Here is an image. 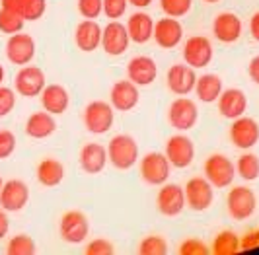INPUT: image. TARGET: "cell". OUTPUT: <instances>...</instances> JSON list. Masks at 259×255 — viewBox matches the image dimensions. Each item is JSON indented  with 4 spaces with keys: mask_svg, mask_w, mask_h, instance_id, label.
I'll use <instances>...</instances> for the list:
<instances>
[{
    "mask_svg": "<svg viewBox=\"0 0 259 255\" xmlns=\"http://www.w3.org/2000/svg\"><path fill=\"white\" fill-rule=\"evenodd\" d=\"M115 121V109L109 102L96 100L90 102L84 109V125L92 135H104L113 127Z\"/></svg>",
    "mask_w": 259,
    "mask_h": 255,
    "instance_id": "obj_3",
    "label": "cell"
},
{
    "mask_svg": "<svg viewBox=\"0 0 259 255\" xmlns=\"http://www.w3.org/2000/svg\"><path fill=\"white\" fill-rule=\"evenodd\" d=\"M47 12V0H22L20 14L26 22H37Z\"/></svg>",
    "mask_w": 259,
    "mask_h": 255,
    "instance_id": "obj_34",
    "label": "cell"
},
{
    "mask_svg": "<svg viewBox=\"0 0 259 255\" xmlns=\"http://www.w3.org/2000/svg\"><path fill=\"white\" fill-rule=\"evenodd\" d=\"M86 255H113V243L104 238L92 240L86 245Z\"/></svg>",
    "mask_w": 259,
    "mask_h": 255,
    "instance_id": "obj_42",
    "label": "cell"
},
{
    "mask_svg": "<svg viewBox=\"0 0 259 255\" xmlns=\"http://www.w3.org/2000/svg\"><path fill=\"white\" fill-rule=\"evenodd\" d=\"M168 253V242L162 236H146L139 243V255H166Z\"/></svg>",
    "mask_w": 259,
    "mask_h": 255,
    "instance_id": "obj_35",
    "label": "cell"
},
{
    "mask_svg": "<svg viewBox=\"0 0 259 255\" xmlns=\"http://www.w3.org/2000/svg\"><path fill=\"white\" fill-rule=\"evenodd\" d=\"M109 164L107 160V148L100 142H88L80 150V167L86 174H100Z\"/></svg>",
    "mask_w": 259,
    "mask_h": 255,
    "instance_id": "obj_25",
    "label": "cell"
},
{
    "mask_svg": "<svg viewBox=\"0 0 259 255\" xmlns=\"http://www.w3.org/2000/svg\"><path fill=\"white\" fill-rule=\"evenodd\" d=\"M107 160L115 169H131L139 162V144L131 135H115L107 142Z\"/></svg>",
    "mask_w": 259,
    "mask_h": 255,
    "instance_id": "obj_1",
    "label": "cell"
},
{
    "mask_svg": "<svg viewBox=\"0 0 259 255\" xmlns=\"http://www.w3.org/2000/svg\"><path fill=\"white\" fill-rule=\"evenodd\" d=\"M2 185H4V179H2V176H0V189H2Z\"/></svg>",
    "mask_w": 259,
    "mask_h": 255,
    "instance_id": "obj_51",
    "label": "cell"
},
{
    "mask_svg": "<svg viewBox=\"0 0 259 255\" xmlns=\"http://www.w3.org/2000/svg\"><path fill=\"white\" fill-rule=\"evenodd\" d=\"M29 201V187L22 179H8L0 189V208L6 212L22 210Z\"/></svg>",
    "mask_w": 259,
    "mask_h": 255,
    "instance_id": "obj_16",
    "label": "cell"
},
{
    "mask_svg": "<svg viewBox=\"0 0 259 255\" xmlns=\"http://www.w3.org/2000/svg\"><path fill=\"white\" fill-rule=\"evenodd\" d=\"M131 6H135V8H146V6H150L152 4V0H129Z\"/></svg>",
    "mask_w": 259,
    "mask_h": 255,
    "instance_id": "obj_48",
    "label": "cell"
},
{
    "mask_svg": "<svg viewBox=\"0 0 259 255\" xmlns=\"http://www.w3.org/2000/svg\"><path fill=\"white\" fill-rule=\"evenodd\" d=\"M57 131V121H55V115L47 113L45 109L43 111H35L27 117L26 121V135L31 139H49L53 133Z\"/></svg>",
    "mask_w": 259,
    "mask_h": 255,
    "instance_id": "obj_27",
    "label": "cell"
},
{
    "mask_svg": "<svg viewBox=\"0 0 259 255\" xmlns=\"http://www.w3.org/2000/svg\"><path fill=\"white\" fill-rule=\"evenodd\" d=\"M212 33L221 43H236L242 35V20L232 12H222L212 22Z\"/></svg>",
    "mask_w": 259,
    "mask_h": 255,
    "instance_id": "obj_23",
    "label": "cell"
},
{
    "mask_svg": "<svg viewBox=\"0 0 259 255\" xmlns=\"http://www.w3.org/2000/svg\"><path fill=\"white\" fill-rule=\"evenodd\" d=\"M26 26V20L22 18V14L8 8H0V31L6 35H14L18 31H22Z\"/></svg>",
    "mask_w": 259,
    "mask_h": 255,
    "instance_id": "obj_32",
    "label": "cell"
},
{
    "mask_svg": "<svg viewBox=\"0 0 259 255\" xmlns=\"http://www.w3.org/2000/svg\"><path fill=\"white\" fill-rule=\"evenodd\" d=\"M129 45H131V37L125 24H121L117 20H111L102 29V47H104V53H107L109 57L123 55V53L129 49Z\"/></svg>",
    "mask_w": 259,
    "mask_h": 255,
    "instance_id": "obj_13",
    "label": "cell"
},
{
    "mask_svg": "<svg viewBox=\"0 0 259 255\" xmlns=\"http://www.w3.org/2000/svg\"><path fill=\"white\" fill-rule=\"evenodd\" d=\"M236 176L244 179V181H253L259 178V156L253 152L242 154L236 160Z\"/></svg>",
    "mask_w": 259,
    "mask_h": 255,
    "instance_id": "obj_31",
    "label": "cell"
},
{
    "mask_svg": "<svg viewBox=\"0 0 259 255\" xmlns=\"http://www.w3.org/2000/svg\"><path fill=\"white\" fill-rule=\"evenodd\" d=\"M6 253L8 255H33L35 253V242L31 240V236L27 234H16L10 238V242L6 245Z\"/></svg>",
    "mask_w": 259,
    "mask_h": 255,
    "instance_id": "obj_33",
    "label": "cell"
},
{
    "mask_svg": "<svg viewBox=\"0 0 259 255\" xmlns=\"http://www.w3.org/2000/svg\"><path fill=\"white\" fill-rule=\"evenodd\" d=\"M205 2H208V4H214V2H221V0H205Z\"/></svg>",
    "mask_w": 259,
    "mask_h": 255,
    "instance_id": "obj_50",
    "label": "cell"
},
{
    "mask_svg": "<svg viewBox=\"0 0 259 255\" xmlns=\"http://www.w3.org/2000/svg\"><path fill=\"white\" fill-rule=\"evenodd\" d=\"M35 57V41L29 33L18 31L6 41V59L16 66H26Z\"/></svg>",
    "mask_w": 259,
    "mask_h": 255,
    "instance_id": "obj_11",
    "label": "cell"
},
{
    "mask_svg": "<svg viewBox=\"0 0 259 255\" xmlns=\"http://www.w3.org/2000/svg\"><path fill=\"white\" fill-rule=\"evenodd\" d=\"M212 43L208 37L203 35H193L183 43V61L191 68H205L212 63Z\"/></svg>",
    "mask_w": 259,
    "mask_h": 255,
    "instance_id": "obj_12",
    "label": "cell"
},
{
    "mask_svg": "<svg viewBox=\"0 0 259 255\" xmlns=\"http://www.w3.org/2000/svg\"><path fill=\"white\" fill-rule=\"evenodd\" d=\"M193 0H160V8L166 16L171 18H183L191 10Z\"/></svg>",
    "mask_w": 259,
    "mask_h": 255,
    "instance_id": "obj_36",
    "label": "cell"
},
{
    "mask_svg": "<svg viewBox=\"0 0 259 255\" xmlns=\"http://www.w3.org/2000/svg\"><path fill=\"white\" fill-rule=\"evenodd\" d=\"M230 142L240 150H249L259 142V123L253 117H238L230 127Z\"/></svg>",
    "mask_w": 259,
    "mask_h": 255,
    "instance_id": "obj_10",
    "label": "cell"
},
{
    "mask_svg": "<svg viewBox=\"0 0 259 255\" xmlns=\"http://www.w3.org/2000/svg\"><path fill=\"white\" fill-rule=\"evenodd\" d=\"M16 135L12 131H6V129H0V160H6L10 158L16 150Z\"/></svg>",
    "mask_w": 259,
    "mask_h": 255,
    "instance_id": "obj_40",
    "label": "cell"
},
{
    "mask_svg": "<svg viewBox=\"0 0 259 255\" xmlns=\"http://www.w3.org/2000/svg\"><path fill=\"white\" fill-rule=\"evenodd\" d=\"M166 156H168L171 167H178V169H185V167L191 166L195 158V146L193 141L185 135H174L169 137L166 142Z\"/></svg>",
    "mask_w": 259,
    "mask_h": 255,
    "instance_id": "obj_14",
    "label": "cell"
},
{
    "mask_svg": "<svg viewBox=\"0 0 259 255\" xmlns=\"http://www.w3.org/2000/svg\"><path fill=\"white\" fill-rule=\"evenodd\" d=\"M127 31H129V37L133 43L137 45H144L152 39V33H154V20L152 16L146 12H135L129 16L127 20Z\"/></svg>",
    "mask_w": 259,
    "mask_h": 255,
    "instance_id": "obj_26",
    "label": "cell"
},
{
    "mask_svg": "<svg viewBox=\"0 0 259 255\" xmlns=\"http://www.w3.org/2000/svg\"><path fill=\"white\" fill-rule=\"evenodd\" d=\"M183 37V26L180 18H171V16H164L162 20L154 22V33L152 39L156 41L158 47L162 49H174L182 43Z\"/></svg>",
    "mask_w": 259,
    "mask_h": 255,
    "instance_id": "obj_17",
    "label": "cell"
},
{
    "mask_svg": "<svg viewBox=\"0 0 259 255\" xmlns=\"http://www.w3.org/2000/svg\"><path fill=\"white\" fill-rule=\"evenodd\" d=\"M139 100H141L139 86L133 84L129 78L127 80H117L111 92H109V103L113 105L115 111H131L139 105Z\"/></svg>",
    "mask_w": 259,
    "mask_h": 255,
    "instance_id": "obj_18",
    "label": "cell"
},
{
    "mask_svg": "<svg viewBox=\"0 0 259 255\" xmlns=\"http://www.w3.org/2000/svg\"><path fill=\"white\" fill-rule=\"evenodd\" d=\"M76 6L84 20H96L104 14V0H78Z\"/></svg>",
    "mask_w": 259,
    "mask_h": 255,
    "instance_id": "obj_37",
    "label": "cell"
},
{
    "mask_svg": "<svg viewBox=\"0 0 259 255\" xmlns=\"http://www.w3.org/2000/svg\"><path fill=\"white\" fill-rule=\"evenodd\" d=\"M156 206L160 215L164 217H178L185 208V191L183 187L176 183H164L160 185L158 195H156Z\"/></svg>",
    "mask_w": 259,
    "mask_h": 255,
    "instance_id": "obj_15",
    "label": "cell"
},
{
    "mask_svg": "<svg viewBox=\"0 0 259 255\" xmlns=\"http://www.w3.org/2000/svg\"><path fill=\"white\" fill-rule=\"evenodd\" d=\"M0 4H2V8H8V10L20 12V4H22V0H0Z\"/></svg>",
    "mask_w": 259,
    "mask_h": 255,
    "instance_id": "obj_47",
    "label": "cell"
},
{
    "mask_svg": "<svg viewBox=\"0 0 259 255\" xmlns=\"http://www.w3.org/2000/svg\"><path fill=\"white\" fill-rule=\"evenodd\" d=\"M129 8V0H104V14L109 20H121Z\"/></svg>",
    "mask_w": 259,
    "mask_h": 255,
    "instance_id": "obj_38",
    "label": "cell"
},
{
    "mask_svg": "<svg viewBox=\"0 0 259 255\" xmlns=\"http://www.w3.org/2000/svg\"><path fill=\"white\" fill-rule=\"evenodd\" d=\"M208 251L210 247L203 240H197V238H187L180 245V255H208Z\"/></svg>",
    "mask_w": 259,
    "mask_h": 255,
    "instance_id": "obj_39",
    "label": "cell"
},
{
    "mask_svg": "<svg viewBox=\"0 0 259 255\" xmlns=\"http://www.w3.org/2000/svg\"><path fill=\"white\" fill-rule=\"evenodd\" d=\"M247 74L251 78V82L259 86V55L249 61V64H247Z\"/></svg>",
    "mask_w": 259,
    "mask_h": 255,
    "instance_id": "obj_44",
    "label": "cell"
},
{
    "mask_svg": "<svg viewBox=\"0 0 259 255\" xmlns=\"http://www.w3.org/2000/svg\"><path fill=\"white\" fill-rule=\"evenodd\" d=\"M168 121L176 131H191L199 121V109L193 100L187 96H178L168 109Z\"/></svg>",
    "mask_w": 259,
    "mask_h": 255,
    "instance_id": "obj_8",
    "label": "cell"
},
{
    "mask_svg": "<svg viewBox=\"0 0 259 255\" xmlns=\"http://www.w3.org/2000/svg\"><path fill=\"white\" fill-rule=\"evenodd\" d=\"M259 247V228L247 230L244 236H240V249L249 251V249H257Z\"/></svg>",
    "mask_w": 259,
    "mask_h": 255,
    "instance_id": "obj_43",
    "label": "cell"
},
{
    "mask_svg": "<svg viewBox=\"0 0 259 255\" xmlns=\"http://www.w3.org/2000/svg\"><path fill=\"white\" fill-rule=\"evenodd\" d=\"M249 33L259 43V12H255L249 20Z\"/></svg>",
    "mask_w": 259,
    "mask_h": 255,
    "instance_id": "obj_46",
    "label": "cell"
},
{
    "mask_svg": "<svg viewBox=\"0 0 259 255\" xmlns=\"http://www.w3.org/2000/svg\"><path fill=\"white\" fill-rule=\"evenodd\" d=\"M74 43L82 53H94L102 47V27L94 20L80 22L74 29Z\"/></svg>",
    "mask_w": 259,
    "mask_h": 255,
    "instance_id": "obj_24",
    "label": "cell"
},
{
    "mask_svg": "<svg viewBox=\"0 0 259 255\" xmlns=\"http://www.w3.org/2000/svg\"><path fill=\"white\" fill-rule=\"evenodd\" d=\"M59 234L66 243H82L90 234V222L82 210H68L59 222Z\"/></svg>",
    "mask_w": 259,
    "mask_h": 255,
    "instance_id": "obj_9",
    "label": "cell"
},
{
    "mask_svg": "<svg viewBox=\"0 0 259 255\" xmlns=\"http://www.w3.org/2000/svg\"><path fill=\"white\" fill-rule=\"evenodd\" d=\"M217 103H219V111H221V115L224 117V119L234 121V119L246 115L247 98L240 88L222 90V94L219 96Z\"/></svg>",
    "mask_w": 259,
    "mask_h": 255,
    "instance_id": "obj_21",
    "label": "cell"
},
{
    "mask_svg": "<svg viewBox=\"0 0 259 255\" xmlns=\"http://www.w3.org/2000/svg\"><path fill=\"white\" fill-rule=\"evenodd\" d=\"M195 68L189 64H174L169 66L168 76H166V84H168L169 92H174L176 96H189L195 90Z\"/></svg>",
    "mask_w": 259,
    "mask_h": 255,
    "instance_id": "obj_20",
    "label": "cell"
},
{
    "mask_svg": "<svg viewBox=\"0 0 259 255\" xmlns=\"http://www.w3.org/2000/svg\"><path fill=\"white\" fill-rule=\"evenodd\" d=\"M4 84V66L0 64V86Z\"/></svg>",
    "mask_w": 259,
    "mask_h": 255,
    "instance_id": "obj_49",
    "label": "cell"
},
{
    "mask_svg": "<svg viewBox=\"0 0 259 255\" xmlns=\"http://www.w3.org/2000/svg\"><path fill=\"white\" fill-rule=\"evenodd\" d=\"M45 86H47L45 72L31 63L22 66L14 78V90L22 98H39V94L43 92Z\"/></svg>",
    "mask_w": 259,
    "mask_h": 255,
    "instance_id": "obj_5",
    "label": "cell"
},
{
    "mask_svg": "<svg viewBox=\"0 0 259 255\" xmlns=\"http://www.w3.org/2000/svg\"><path fill=\"white\" fill-rule=\"evenodd\" d=\"M212 253L214 255H234L240 251V236L232 230H222L212 240Z\"/></svg>",
    "mask_w": 259,
    "mask_h": 255,
    "instance_id": "obj_30",
    "label": "cell"
},
{
    "mask_svg": "<svg viewBox=\"0 0 259 255\" xmlns=\"http://www.w3.org/2000/svg\"><path fill=\"white\" fill-rule=\"evenodd\" d=\"M222 90H224V86H222L221 76H217V74H203V76L197 78L193 92H197V98L203 103H212L219 100Z\"/></svg>",
    "mask_w": 259,
    "mask_h": 255,
    "instance_id": "obj_29",
    "label": "cell"
},
{
    "mask_svg": "<svg viewBox=\"0 0 259 255\" xmlns=\"http://www.w3.org/2000/svg\"><path fill=\"white\" fill-rule=\"evenodd\" d=\"M35 176H37V181L43 187H57L65 179V166L57 158H45V160L39 162Z\"/></svg>",
    "mask_w": 259,
    "mask_h": 255,
    "instance_id": "obj_28",
    "label": "cell"
},
{
    "mask_svg": "<svg viewBox=\"0 0 259 255\" xmlns=\"http://www.w3.org/2000/svg\"><path fill=\"white\" fill-rule=\"evenodd\" d=\"M226 206H228V215L234 220H247L249 217H253L257 208L255 193L246 185H236L226 197Z\"/></svg>",
    "mask_w": 259,
    "mask_h": 255,
    "instance_id": "obj_6",
    "label": "cell"
},
{
    "mask_svg": "<svg viewBox=\"0 0 259 255\" xmlns=\"http://www.w3.org/2000/svg\"><path fill=\"white\" fill-rule=\"evenodd\" d=\"M203 172H205V178L210 181V185L217 189L232 185L236 179V164L224 154H210L205 160Z\"/></svg>",
    "mask_w": 259,
    "mask_h": 255,
    "instance_id": "obj_2",
    "label": "cell"
},
{
    "mask_svg": "<svg viewBox=\"0 0 259 255\" xmlns=\"http://www.w3.org/2000/svg\"><path fill=\"white\" fill-rule=\"evenodd\" d=\"M8 230H10V220L4 208H0V240H4L8 236Z\"/></svg>",
    "mask_w": 259,
    "mask_h": 255,
    "instance_id": "obj_45",
    "label": "cell"
},
{
    "mask_svg": "<svg viewBox=\"0 0 259 255\" xmlns=\"http://www.w3.org/2000/svg\"><path fill=\"white\" fill-rule=\"evenodd\" d=\"M156 76H158V64L152 57L139 55V57H133L127 64V78L139 88L150 86L156 80Z\"/></svg>",
    "mask_w": 259,
    "mask_h": 255,
    "instance_id": "obj_19",
    "label": "cell"
},
{
    "mask_svg": "<svg viewBox=\"0 0 259 255\" xmlns=\"http://www.w3.org/2000/svg\"><path fill=\"white\" fill-rule=\"evenodd\" d=\"M39 102L41 107L51 115H63L70 105V96H68V90L61 84H47L43 92L39 94Z\"/></svg>",
    "mask_w": 259,
    "mask_h": 255,
    "instance_id": "obj_22",
    "label": "cell"
},
{
    "mask_svg": "<svg viewBox=\"0 0 259 255\" xmlns=\"http://www.w3.org/2000/svg\"><path fill=\"white\" fill-rule=\"evenodd\" d=\"M139 169H141V178L148 185H164L169 178L171 164H169L168 156L162 152H148L139 160Z\"/></svg>",
    "mask_w": 259,
    "mask_h": 255,
    "instance_id": "obj_4",
    "label": "cell"
},
{
    "mask_svg": "<svg viewBox=\"0 0 259 255\" xmlns=\"http://www.w3.org/2000/svg\"><path fill=\"white\" fill-rule=\"evenodd\" d=\"M16 107V90L0 86V119L10 115Z\"/></svg>",
    "mask_w": 259,
    "mask_h": 255,
    "instance_id": "obj_41",
    "label": "cell"
},
{
    "mask_svg": "<svg viewBox=\"0 0 259 255\" xmlns=\"http://www.w3.org/2000/svg\"><path fill=\"white\" fill-rule=\"evenodd\" d=\"M214 187L207 178H191L183 191H185V206H189L195 212H203L214 201Z\"/></svg>",
    "mask_w": 259,
    "mask_h": 255,
    "instance_id": "obj_7",
    "label": "cell"
}]
</instances>
